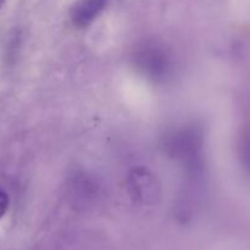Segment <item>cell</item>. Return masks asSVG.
Listing matches in <instances>:
<instances>
[{"mask_svg":"<svg viewBox=\"0 0 250 250\" xmlns=\"http://www.w3.org/2000/svg\"><path fill=\"white\" fill-rule=\"evenodd\" d=\"M132 61L136 70L154 83H165L175 73V55L163 42L149 39L133 51Z\"/></svg>","mask_w":250,"mask_h":250,"instance_id":"6da1fadb","label":"cell"},{"mask_svg":"<svg viewBox=\"0 0 250 250\" xmlns=\"http://www.w3.org/2000/svg\"><path fill=\"white\" fill-rule=\"evenodd\" d=\"M165 148L170 155L180 159L195 170L202 164L203 138L195 128H182L166 138Z\"/></svg>","mask_w":250,"mask_h":250,"instance_id":"7a4b0ae2","label":"cell"},{"mask_svg":"<svg viewBox=\"0 0 250 250\" xmlns=\"http://www.w3.org/2000/svg\"><path fill=\"white\" fill-rule=\"evenodd\" d=\"M129 195L142 205H154L160 198V183L153 172L146 167H136L127 178Z\"/></svg>","mask_w":250,"mask_h":250,"instance_id":"3957f363","label":"cell"},{"mask_svg":"<svg viewBox=\"0 0 250 250\" xmlns=\"http://www.w3.org/2000/svg\"><path fill=\"white\" fill-rule=\"evenodd\" d=\"M107 0H81L71 10V21L73 26L84 28L89 26L100 12L105 9Z\"/></svg>","mask_w":250,"mask_h":250,"instance_id":"277c9868","label":"cell"},{"mask_svg":"<svg viewBox=\"0 0 250 250\" xmlns=\"http://www.w3.org/2000/svg\"><path fill=\"white\" fill-rule=\"evenodd\" d=\"M242 156L246 165L250 168V136L247 137L246 141L242 144Z\"/></svg>","mask_w":250,"mask_h":250,"instance_id":"5b68a950","label":"cell"},{"mask_svg":"<svg viewBox=\"0 0 250 250\" xmlns=\"http://www.w3.org/2000/svg\"><path fill=\"white\" fill-rule=\"evenodd\" d=\"M9 197L6 193L2 189H0V220L1 217L6 214L7 209H9Z\"/></svg>","mask_w":250,"mask_h":250,"instance_id":"8992f818","label":"cell"},{"mask_svg":"<svg viewBox=\"0 0 250 250\" xmlns=\"http://www.w3.org/2000/svg\"><path fill=\"white\" fill-rule=\"evenodd\" d=\"M4 2H5V0H0V10H1V7H2V5H4Z\"/></svg>","mask_w":250,"mask_h":250,"instance_id":"52a82bcc","label":"cell"}]
</instances>
